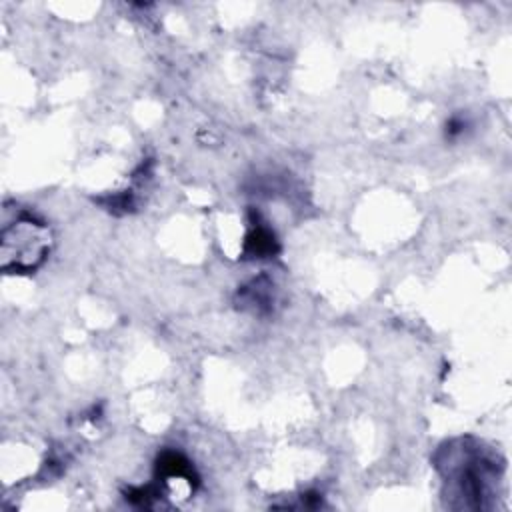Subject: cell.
<instances>
[{"instance_id":"cell-1","label":"cell","mask_w":512,"mask_h":512,"mask_svg":"<svg viewBox=\"0 0 512 512\" xmlns=\"http://www.w3.org/2000/svg\"><path fill=\"white\" fill-rule=\"evenodd\" d=\"M52 234L48 226L32 216H22L2 230V268L30 272L38 268L50 252Z\"/></svg>"},{"instance_id":"cell-2","label":"cell","mask_w":512,"mask_h":512,"mask_svg":"<svg viewBox=\"0 0 512 512\" xmlns=\"http://www.w3.org/2000/svg\"><path fill=\"white\" fill-rule=\"evenodd\" d=\"M276 250H278V244L272 230L262 224H256L246 238V252L254 258H266L276 254Z\"/></svg>"}]
</instances>
